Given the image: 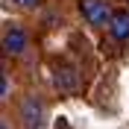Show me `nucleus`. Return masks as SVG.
<instances>
[{
	"label": "nucleus",
	"instance_id": "obj_1",
	"mask_svg": "<svg viewBox=\"0 0 129 129\" xmlns=\"http://www.w3.org/2000/svg\"><path fill=\"white\" fill-rule=\"evenodd\" d=\"M79 12H82V18H85L91 26L112 24V15H114L106 0H79Z\"/></svg>",
	"mask_w": 129,
	"mask_h": 129
},
{
	"label": "nucleus",
	"instance_id": "obj_2",
	"mask_svg": "<svg viewBox=\"0 0 129 129\" xmlns=\"http://www.w3.org/2000/svg\"><path fill=\"white\" fill-rule=\"evenodd\" d=\"M24 50H26V32L18 24L6 26V32H3V53L6 56H21Z\"/></svg>",
	"mask_w": 129,
	"mask_h": 129
},
{
	"label": "nucleus",
	"instance_id": "obj_3",
	"mask_svg": "<svg viewBox=\"0 0 129 129\" xmlns=\"http://www.w3.org/2000/svg\"><path fill=\"white\" fill-rule=\"evenodd\" d=\"M21 117H24L26 129H41V123H44V106L35 97H26L24 106H21Z\"/></svg>",
	"mask_w": 129,
	"mask_h": 129
},
{
	"label": "nucleus",
	"instance_id": "obj_4",
	"mask_svg": "<svg viewBox=\"0 0 129 129\" xmlns=\"http://www.w3.org/2000/svg\"><path fill=\"white\" fill-rule=\"evenodd\" d=\"M109 29H112V35L117 41H126L129 38V9H117V12H114Z\"/></svg>",
	"mask_w": 129,
	"mask_h": 129
},
{
	"label": "nucleus",
	"instance_id": "obj_5",
	"mask_svg": "<svg viewBox=\"0 0 129 129\" xmlns=\"http://www.w3.org/2000/svg\"><path fill=\"white\" fill-rule=\"evenodd\" d=\"M53 82H56V88H62V91H73L76 88V73H73V68H56Z\"/></svg>",
	"mask_w": 129,
	"mask_h": 129
},
{
	"label": "nucleus",
	"instance_id": "obj_6",
	"mask_svg": "<svg viewBox=\"0 0 129 129\" xmlns=\"http://www.w3.org/2000/svg\"><path fill=\"white\" fill-rule=\"evenodd\" d=\"M15 6H21V9H32V6H38V0H15Z\"/></svg>",
	"mask_w": 129,
	"mask_h": 129
},
{
	"label": "nucleus",
	"instance_id": "obj_7",
	"mask_svg": "<svg viewBox=\"0 0 129 129\" xmlns=\"http://www.w3.org/2000/svg\"><path fill=\"white\" fill-rule=\"evenodd\" d=\"M0 91H3L0 100H6V97H9V79H6V76H3V82H0Z\"/></svg>",
	"mask_w": 129,
	"mask_h": 129
},
{
	"label": "nucleus",
	"instance_id": "obj_8",
	"mask_svg": "<svg viewBox=\"0 0 129 129\" xmlns=\"http://www.w3.org/2000/svg\"><path fill=\"white\" fill-rule=\"evenodd\" d=\"M0 129H9V123H6V120H3V123H0Z\"/></svg>",
	"mask_w": 129,
	"mask_h": 129
},
{
	"label": "nucleus",
	"instance_id": "obj_9",
	"mask_svg": "<svg viewBox=\"0 0 129 129\" xmlns=\"http://www.w3.org/2000/svg\"><path fill=\"white\" fill-rule=\"evenodd\" d=\"M56 129H68V126H56Z\"/></svg>",
	"mask_w": 129,
	"mask_h": 129
}]
</instances>
